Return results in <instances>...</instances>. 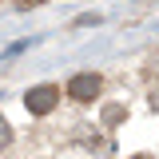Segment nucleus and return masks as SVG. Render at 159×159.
Returning a JSON list of instances; mask_svg holds the SVG:
<instances>
[{"instance_id": "5", "label": "nucleus", "mask_w": 159, "mask_h": 159, "mask_svg": "<svg viewBox=\"0 0 159 159\" xmlns=\"http://www.w3.org/2000/svg\"><path fill=\"white\" fill-rule=\"evenodd\" d=\"M139 159H147V155H139Z\"/></svg>"}, {"instance_id": "4", "label": "nucleus", "mask_w": 159, "mask_h": 159, "mask_svg": "<svg viewBox=\"0 0 159 159\" xmlns=\"http://www.w3.org/2000/svg\"><path fill=\"white\" fill-rule=\"evenodd\" d=\"M20 4H40V0H20Z\"/></svg>"}, {"instance_id": "1", "label": "nucleus", "mask_w": 159, "mask_h": 159, "mask_svg": "<svg viewBox=\"0 0 159 159\" xmlns=\"http://www.w3.org/2000/svg\"><path fill=\"white\" fill-rule=\"evenodd\" d=\"M99 88H103V80H99V72H80V76L68 80V96L80 99V103H92V99L99 96Z\"/></svg>"}, {"instance_id": "2", "label": "nucleus", "mask_w": 159, "mask_h": 159, "mask_svg": "<svg viewBox=\"0 0 159 159\" xmlns=\"http://www.w3.org/2000/svg\"><path fill=\"white\" fill-rule=\"evenodd\" d=\"M60 99V88H52V84H40V88H32L28 96H24V107L32 111V116H48L52 107H56Z\"/></svg>"}, {"instance_id": "3", "label": "nucleus", "mask_w": 159, "mask_h": 159, "mask_svg": "<svg viewBox=\"0 0 159 159\" xmlns=\"http://www.w3.org/2000/svg\"><path fill=\"white\" fill-rule=\"evenodd\" d=\"M8 139H12V127H8V119L0 116V147H4V143H8Z\"/></svg>"}]
</instances>
